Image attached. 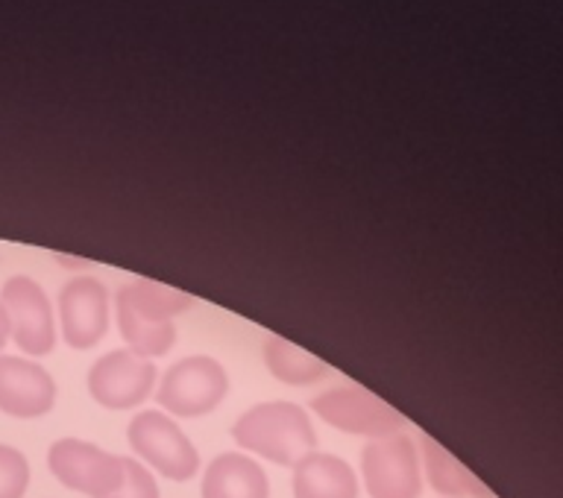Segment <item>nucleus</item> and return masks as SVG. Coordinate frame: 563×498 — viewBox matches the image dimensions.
<instances>
[{"instance_id": "8", "label": "nucleus", "mask_w": 563, "mask_h": 498, "mask_svg": "<svg viewBox=\"0 0 563 498\" xmlns=\"http://www.w3.org/2000/svg\"><path fill=\"white\" fill-rule=\"evenodd\" d=\"M361 469H364L369 498L420 496V457H417L411 438H405V434L373 440L361 455Z\"/></svg>"}, {"instance_id": "15", "label": "nucleus", "mask_w": 563, "mask_h": 498, "mask_svg": "<svg viewBox=\"0 0 563 498\" xmlns=\"http://www.w3.org/2000/svg\"><path fill=\"white\" fill-rule=\"evenodd\" d=\"M426 469H429V478L438 493L490 498L487 487L473 473H466L464 466L457 464L455 457L449 455L446 449H440L438 443H426Z\"/></svg>"}, {"instance_id": "7", "label": "nucleus", "mask_w": 563, "mask_h": 498, "mask_svg": "<svg viewBox=\"0 0 563 498\" xmlns=\"http://www.w3.org/2000/svg\"><path fill=\"white\" fill-rule=\"evenodd\" d=\"M0 306L9 317V334L24 355H47L56 343L51 299L30 276H12L0 288Z\"/></svg>"}, {"instance_id": "3", "label": "nucleus", "mask_w": 563, "mask_h": 498, "mask_svg": "<svg viewBox=\"0 0 563 498\" xmlns=\"http://www.w3.org/2000/svg\"><path fill=\"white\" fill-rule=\"evenodd\" d=\"M229 390L227 369L209 355L176 361L158 387L156 402L176 417H202L214 411Z\"/></svg>"}, {"instance_id": "2", "label": "nucleus", "mask_w": 563, "mask_h": 498, "mask_svg": "<svg viewBox=\"0 0 563 498\" xmlns=\"http://www.w3.org/2000/svg\"><path fill=\"white\" fill-rule=\"evenodd\" d=\"M241 449L267 457L279 466H297L317 446V434L306 411L290 402L255 405L232 425Z\"/></svg>"}, {"instance_id": "9", "label": "nucleus", "mask_w": 563, "mask_h": 498, "mask_svg": "<svg viewBox=\"0 0 563 498\" xmlns=\"http://www.w3.org/2000/svg\"><path fill=\"white\" fill-rule=\"evenodd\" d=\"M153 385H156L153 361L123 350L109 352L88 369V394L97 405L112 411H126L141 405L153 394Z\"/></svg>"}, {"instance_id": "17", "label": "nucleus", "mask_w": 563, "mask_h": 498, "mask_svg": "<svg viewBox=\"0 0 563 498\" xmlns=\"http://www.w3.org/2000/svg\"><path fill=\"white\" fill-rule=\"evenodd\" d=\"M103 498H158L156 478H153L139 461L123 457V484L112 493V496Z\"/></svg>"}, {"instance_id": "12", "label": "nucleus", "mask_w": 563, "mask_h": 498, "mask_svg": "<svg viewBox=\"0 0 563 498\" xmlns=\"http://www.w3.org/2000/svg\"><path fill=\"white\" fill-rule=\"evenodd\" d=\"M297 498H358V482L346 461L325 452H311L294 466Z\"/></svg>"}, {"instance_id": "11", "label": "nucleus", "mask_w": 563, "mask_h": 498, "mask_svg": "<svg viewBox=\"0 0 563 498\" xmlns=\"http://www.w3.org/2000/svg\"><path fill=\"white\" fill-rule=\"evenodd\" d=\"M56 402V381L35 361L0 355V411L18 420L44 417Z\"/></svg>"}, {"instance_id": "4", "label": "nucleus", "mask_w": 563, "mask_h": 498, "mask_svg": "<svg viewBox=\"0 0 563 498\" xmlns=\"http://www.w3.org/2000/svg\"><path fill=\"white\" fill-rule=\"evenodd\" d=\"M132 452L170 482H188L200 469V455L170 417L162 411H141L130 422Z\"/></svg>"}, {"instance_id": "18", "label": "nucleus", "mask_w": 563, "mask_h": 498, "mask_svg": "<svg viewBox=\"0 0 563 498\" xmlns=\"http://www.w3.org/2000/svg\"><path fill=\"white\" fill-rule=\"evenodd\" d=\"M9 337H12V334H9V317L7 311H3V306H0V350L7 346Z\"/></svg>"}, {"instance_id": "16", "label": "nucleus", "mask_w": 563, "mask_h": 498, "mask_svg": "<svg viewBox=\"0 0 563 498\" xmlns=\"http://www.w3.org/2000/svg\"><path fill=\"white\" fill-rule=\"evenodd\" d=\"M30 487V464L12 446H0V498H24Z\"/></svg>"}, {"instance_id": "14", "label": "nucleus", "mask_w": 563, "mask_h": 498, "mask_svg": "<svg viewBox=\"0 0 563 498\" xmlns=\"http://www.w3.org/2000/svg\"><path fill=\"white\" fill-rule=\"evenodd\" d=\"M264 361H267L273 376L285 381V385H314L329 373L323 361L314 358L311 352L299 350L294 343L282 341V337H267L264 341Z\"/></svg>"}, {"instance_id": "13", "label": "nucleus", "mask_w": 563, "mask_h": 498, "mask_svg": "<svg viewBox=\"0 0 563 498\" xmlns=\"http://www.w3.org/2000/svg\"><path fill=\"white\" fill-rule=\"evenodd\" d=\"M271 484L255 461L235 452L214 457L202 475V498H267Z\"/></svg>"}, {"instance_id": "10", "label": "nucleus", "mask_w": 563, "mask_h": 498, "mask_svg": "<svg viewBox=\"0 0 563 498\" xmlns=\"http://www.w3.org/2000/svg\"><path fill=\"white\" fill-rule=\"evenodd\" d=\"M62 337L74 350H91L109 329V294L103 281L74 279L59 294Z\"/></svg>"}, {"instance_id": "5", "label": "nucleus", "mask_w": 563, "mask_h": 498, "mask_svg": "<svg viewBox=\"0 0 563 498\" xmlns=\"http://www.w3.org/2000/svg\"><path fill=\"white\" fill-rule=\"evenodd\" d=\"M47 466L68 490L91 498L112 496L123 484V457L109 455L86 440H56L47 452Z\"/></svg>"}, {"instance_id": "6", "label": "nucleus", "mask_w": 563, "mask_h": 498, "mask_svg": "<svg viewBox=\"0 0 563 498\" xmlns=\"http://www.w3.org/2000/svg\"><path fill=\"white\" fill-rule=\"evenodd\" d=\"M311 405L329 425L358 438L385 440L402 429V417L364 387H334L317 396Z\"/></svg>"}, {"instance_id": "1", "label": "nucleus", "mask_w": 563, "mask_h": 498, "mask_svg": "<svg viewBox=\"0 0 563 498\" xmlns=\"http://www.w3.org/2000/svg\"><path fill=\"white\" fill-rule=\"evenodd\" d=\"M114 302H118V325L123 341L130 343L132 355L147 361L165 355L174 346V317L194 306L191 297L147 279L121 285Z\"/></svg>"}]
</instances>
